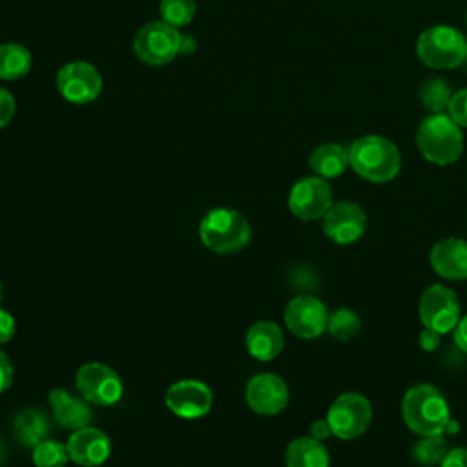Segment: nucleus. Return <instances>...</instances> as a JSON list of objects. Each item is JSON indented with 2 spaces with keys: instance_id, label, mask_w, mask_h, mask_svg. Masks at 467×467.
<instances>
[{
  "instance_id": "6",
  "label": "nucleus",
  "mask_w": 467,
  "mask_h": 467,
  "mask_svg": "<svg viewBox=\"0 0 467 467\" xmlns=\"http://www.w3.org/2000/svg\"><path fill=\"white\" fill-rule=\"evenodd\" d=\"M181 38L177 27L166 24L164 20H155L144 24L135 38H133V51L137 58L150 66H162L175 58L181 53Z\"/></svg>"
},
{
  "instance_id": "8",
  "label": "nucleus",
  "mask_w": 467,
  "mask_h": 467,
  "mask_svg": "<svg viewBox=\"0 0 467 467\" xmlns=\"http://www.w3.org/2000/svg\"><path fill=\"white\" fill-rule=\"evenodd\" d=\"M75 387L88 403L100 407L115 405L124 390L120 376L109 365L97 361L84 363L77 370Z\"/></svg>"
},
{
  "instance_id": "34",
  "label": "nucleus",
  "mask_w": 467,
  "mask_h": 467,
  "mask_svg": "<svg viewBox=\"0 0 467 467\" xmlns=\"http://www.w3.org/2000/svg\"><path fill=\"white\" fill-rule=\"evenodd\" d=\"M440 332H436V330H432V328H423L421 332H420V337H418V341H420V347L425 350V352H432L438 345H440Z\"/></svg>"
},
{
  "instance_id": "28",
  "label": "nucleus",
  "mask_w": 467,
  "mask_h": 467,
  "mask_svg": "<svg viewBox=\"0 0 467 467\" xmlns=\"http://www.w3.org/2000/svg\"><path fill=\"white\" fill-rule=\"evenodd\" d=\"M161 20L173 27L186 26L195 16V0H161Z\"/></svg>"
},
{
  "instance_id": "11",
  "label": "nucleus",
  "mask_w": 467,
  "mask_h": 467,
  "mask_svg": "<svg viewBox=\"0 0 467 467\" xmlns=\"http://www.w3.org/2000/svg\"><path fill=\"white\" fill-rule=\"evenodd\" d=\"M332 206V190L327 179L317 175L299 179L288 193V208L301 221L321 219Z\"/></svg>"
},
{
  "instance_id": "36",
  "label": "nucleus",
  "mask_w": 467,
  "mask_h": 467,
  "mask_svg": "<svg viewBox=\"0 0 467 467\" xmlns=\"http://www.w3.org/2000/svg\"><path fill=\"white\" fill-rule=\"evenodd\" d=\"M310 434H312V438H316V440H319V441H323L325 438H328V436L332 434L328 421H327V420H316V421H312V425H310Z\"/></svg>"
},
{
  "instance_id": "38",
  "label": "nucleus",
  "mask_w": 467,
  "mask_h": 467,
  "mask_svg": "<svg viewBox=\"0 0 467 467\" xmlns=\"http://www.w3.org/2000/svg\"><path fill=\"white\" fill-rule=\"evenodd\" d=\"M2 458H4V447H2V443H0V463H2Z\"/></svg>"
},
{
  "instance_id": "2",
  "label": "nucleus",
  "mask_w": 467,
  "mask_h": 467,
  "mask_svg": "<svg viewBox=\"0 0 467 467\" xmlns=\"http://www.w3.org/2000/svg\"><path fill=\"white\" fill-rule=\"evenodd\" d=\"M348 162L359 177L376 184L392 181L401 168L398 146L381 135L356 139L348 150Z\"/></svg>"
},
{
  "instance_id": "7",
  "label": "nucleus",
  "mask_w": 467,
  "mask_h": 467,
  "mask_svg": "<svg viewBox=\"0 0 467 467\" xmlns=\"http://www.w3.org/2000/svg\"><path fill=\"white\" fill-rule=\"evenodd\" d=\"M372 420L370 401L358 392H345L337 396L327 412V421L332 434L341 440H354L361 436Z\"/></svg>"
},
{
  "instance_id": "29",
  "label": "nucleus",
  "mask_w": 467,
  "mask_h": 467,
  "mask_svg": "<svg viewBox=\"0 0 467 467\" xmlns=\"http://www.w3.org/2000/svg\"><path fill=\"white\" fill-rule=\"evenodd\" d=\"M447 115L460 126L467 128V88H462L452 93L447 106Z\"/></svg>"
},
{
  "instance_id": "25",
  "label": "nucleus",
  "mask_w": 467,
  "mask_h": 467,
  "mask_svg": "<svg viewBox=\"0 0 467 467\" xmlns=\"http://www.w3.org/2000/svg\"><path fill=\"white\" fill-rule=\"evenodd\" d=\"M452 91L443 78H429L421 84L420 100L432 113H443L451 102Z\"/></svg>"
},
{
  "instance_id": "18",
  "label": "nucleus",
  "mask_w": 467,
  "mask_h": 467,
  "mask_svg": "<svg viewBox=\"0 0 467 467\" xmlns=\"http://www.w3.org/2000/svg\"><path fill=\"white\" fill-rule=\"evenodd\" d=\"M47 398L53 409V416L62 427L77 431L89 425L93 412L84 398H77L60 387L53 389Z\"/></svg>"
},
{
  "instance_id": "13",
  "label": "nucleus",
  "mask_w": 467,
  "mask_h": 467,
  "mask_svg": "<svg viewBox=\"0 0 467 467\" xmlns=\"http://www.w3.org/2000/svg\"><path fill=\"white\" fill-rule=\"evenodd\" d=\"M164 403L175 416L195 420L208 414L213 403V394L210 387L199 379H181L168 387Z\"/></svg>"
},
{
  "instance_id": "24",
  "label": "nucleus",
  "mask_w": 467,
  "mask_h": 467,
  "mask_svg": "<svg viewBox=\"0 0 467 467\" xmlns=\"http://www.w3.org/2000/svg\"><path fill=\"white\" fill-rule=\"evenodd\" d=\"M449 452L447 440L441 434L434 436H421L418 441L410 447V456L418 465L423 467H434L440 465L445 454Z\"/></svg>"
},
{
  "instance_id": "27",
  "label": "nucleus",
  "mask_w": 467,
  "mask_h": 467,
  "mask_svg": "<svg viewBox=\"0 0 467 467\" xmlns=\"http://www.w3.org/2000/svg\"><path fill=\"white\" fill-rule=\"evenodd\" d=\"M69 460L67 449L57 440H44L33 447L35 467H64Z\"/></svg>"
},
{
  "instance_id": "17",
  "label": "nucleus",
  "mask_w": 467,
  "mask_h": 467,
  "mask_svg": "<svg viewBox=\"0 0 467 467\" xmlns=\"http://www.w3.org/2000/svg\"><path fill=\"white\" fill-rule=\"evenodd\" d=\"M431 266L445 279H467V241L460 237L438 241L431 250Z\"/></svg>"
},
{
  "instance_id": "31",
  "label": "nucleus",
  "mask_w": 467,
  "mask_h": 467,
  "mask_svg": "<svg viewBox=\"0 0 467 467\" xmlns=\"http://www.w3.org/2000/svg\"><path fill=\"white\" fill-rule=\"evenodd\" d=\"M15 330H16L15 317L11 316V312L0 308V345L7 343L15 336Z\"/></svg>"
},
{
  "instance_id": "12",
  "label": "nucleus",
  "mask_w": 467,
  "mask_h": 467,
  "mask_svg": "<svg viewBox=\"0 0 467 467\" xmlns=\"http://www.w3.org/2000/svg\"><path fill=\"white\" fill-rule=\"evenodd\" d=\"M328 310L325 303L314 296H297L285 308L286 328L303 339H314L327 330Z\"/></svg>"
},
{
  "instance_id": "26",
  "label": "nucleus",
  "mask_w": 467,
  "mask_h": 467,
  "mask_svg": "<svg viewBox=\"0 0 467 467\" xmlns=\"http://www.w3.org/2000/svg\"><path fill=\"white\" fill-rule=\"evenodd\" d=\"M359 328H361V319L350 308H337L328 316L327 330L330 332L332 337L339 341L354 337L359 332Z\"/></svg>"
},
{
  "instance_id": "1",
  "label": "nucleus",
  "mask_w": 467,
  "mask_h": 467,
  "mask_svg": "<svg viewBox=\"0 0 467 467\" xmlns=\"http://www.w3.org/2000/svg\"><path fill=\"white\" fill-rule=\"evenodd\" d=\"M401 416L405 425L420 436L441 434L451 420V409L443 394L429 385L410 387L401 400Z\"/></svg>"
},
{
  "instance_id": "35",
  "label": "nucleus",
  "mask_w": 467,
  "mask_h": 467,
  "mask_svg": "<svg viewBox=\"0 0 467 467\" xmlns=\"http://www.w3.org/2000/svg\"><path fill=\"white\" fill-rule=\"evenodd\" d=\"M454 343L460 350L467 354V314L460 317V321L454 327Z\"/></svg>"
},
{
  "instance_id": "5",
  "label": "nucleus",
  "mask_w": 467,
  "mask_h": 467,
  "mask_svg": "<svg viewBox=\"0 0 467 467\" xmlns=\"http://www.w3.org/2000/svg\"><path fill=\"white\" fill-rule=\"evenodd\" d=\"M418 58L432 69H452L467 58V38L452 26H432L416 40Z\"/></svg>"
},
{
  "instance_id": "10",
  "label": "nucleus",
  "mask_w": 467,
  "mask_h": 467,
  "mask_svg": "<svg viewBox=\"0 0 467 467\" xmlns=\"http://www.w3.org/2000/svg\"><path fill=\"white\" fill-rule=\"evenodd\" d=\"M57 88L67 102L89 104L102 91V77L93 64L73 60L58 69Z\"/></svg>"
},
{
  "instance_id": "23",
  "label": "nucleus",
  "mask_w": 467,
  "mask_h": 467,
  "mask_svg": "<svg viewBox=\"0 0 467 467\" xmlns=\"http://www.w3.org/2000/svg\"><path fill=\"white\" fill-rule=\"evenodd\" d=\"M31 53L16 42L0 44V78L16 80L29 73Z\"/></svg>"
},
{
  "instance_id": "21",
  "label": "nucleus",
  "mask_w": 467,
  "mask_h": 467,
  "mask_svg": "<svg viewBox=\"0 0 467 467\" xmlns=\"http://www.w3.org/2000/svg\"><path fill=\"white\" fill-rule=\"evenodd\" d=\"M328 460L327 447L312 436L292 440L285 452L286 467H328Z\"/></svg>"
},
{
  "instance_id": "22",
  "label": "nucleus",
  "mask_w": 467,
  "mask_h": 467,
  "mask_svg": "<svg viewBox=\"0 0 467 467\" xmlns=\"http://www.w3.org/2000/svg\"><path fill=\"white\" fill-rule=\"evenodd\" d=\"M15 438L24 447H35L47 436V420L40 410L35 409H24L16 414L13 421Z\"/></svg>"
},
{
  "instance_id": "15",
  "label": "nucleus",
  "mask_w": 467,
  "mask_h": 467,
  "mask_svg": "<svg viewBox=\"0 0 467 467\" xmlns=\"http://www.w3.org/2000/svg\"><path fill=\"white\" fill-rule=\"evenodd\" d=\"M248 407L261 416H274L288 403V387L283 378L272 372L254 376L244 390Z\"/></svg>"
},
{
  "instance_id": "3",
  "label": "nucleus",
  "mask_w": 467,
  "mask_h": 467,
  "mask_svg": "<svg viewBox=\"0 0 467 467\" xmlns=\"http://www.w3.org/2000/svg\"><path fill=\"white\" fill-rule=\"evenodd\" d=\"M416 146L425 161L447 166L462 155L463 133L447 113H431L418 126Z\"/></svg>"
},
{
  "instance_id": "19",
  "label": "nucleus",
  "mask_w": 467,
  "mask_h": 467,
  "mask_svg": "<svg viewBox=\"0 0 467 467\" xmlns=\"http://www.w3.org/2000/svg\"><path fill=\"white\" fill-rule=\"evenodd\" d=\"M285 336L274 321H255L246 332V348L259 361H272L281 354Z\"/></svg>"
},
{
  "instance_id": "32",
  "label": "nucleus",
  "mask_w": 467,
  "mask_h": 467,
  "mask_svg": "<svg viewBox=\"0 0 467 467\" xmlns=\"http://www.w3.org/2000/svg\"><path fill=\"white\" fill-rule=\"evenodd\" d=\"M440 467H467V449L465 447L449 449Z\"/></svg>"
},
{
  "instance_id": "4",
  "label": "nucleus",
  "mask_w": 467,
  "mask_h": 467,
  "mask_svg": "<svg viewBox=\"0 0 467 467\" xmlns=\"http://www.w3.org/2000/svg\"><path fill=\"white\" fill-rule=\"evenodd\" d=\"M199 237L215 254H234L250 243L252 228L237 210L213 208L201 219Z\"/></svg>"
},
{
  "instance_id": "39",
  "label": "nucleus",
  "mask_w": 467,
  "mask_h": 467,
  "mask_svg": "<svg viewBox=\"0 0 467 467\" xmlns=\"http://www.w3.org/2000/svg\"><path fill=\"white\" fill-rule=\"evenodd\" d=\"M0 299H2V285H0Z\"/></svg>"
},
{
  "instance_id": "40",
  "label": "nucleus",
  "mask_w": 467,
  "mask_h": 467,
  "mask_svg": "<svg viewBox=\"0 0 467 467\" xmlns=\"http://www.w3.org/2000/svg\"><path fill=\"white\" fill-rule=\"evenodd\" d=\"M465 22H467V16H465Z\"/></svg>"
},
{
  "instance_id": "33",
  "label": "nucleus",
  "mask_w": 467,
  "mask_h": 467,
  "mask_svg": "<svg viewBox=\"0 0 467 467\" xmlns=\"http://www.w3.org/2000/svg\"><path fill=\"white\" fill-rule=\"evenodd\" d=\"M13 381V365L7 354L0 348V394L11 387Z\"/></svg>"
},
{
  "instance_id": "30",
  "label": "nucleus",
  "mask_w": 467,
  "mask_h": 467,
  "mask_svg": "<svg viewBox=\"0 0 467 467\" xmlns=\"http://www.w3.org/2000/svg\"><path fill=\"white\" fill-rule=\"evenodd\" d=\"M15 111H16L15 97L5 88L0 86V128L11 122V119L15 117Z\"/></svg>"
},
{
  "instance_id": "37",
  "label": "nucleus",
  "mask_w": 467,
  "mask_h": 467,
  "mask_svg": "<svg viewBox=\"0 0 467 467\" xmlns=\"http://www.w3.org/2000/svg\"><path fill=\"white\" fill-rule=\"evenodd\" d=\"M195 47H197V42L192 36L182 35V38H181V53H192Z\"/></svg>"
},
{
  "instance_id": "16",
  "label": "nucleus",
  "mask_w": 467,
  "mask_h": 467,
  "mask_svg": "<svg viewBox=\"0 0 467 467\" xmlns=\"http://www.w3.org/2000/svg\"><path fill=\"white\" fill-rule=\"evenodd\" d=\"M66 449L69 460L75 462L77 465L99 467L109 458L111 441L102 431L88 425L71 432Z\"/></svg>"
},
{
  "instance_id": "9",
  "label": "nucleus",
  "mask_w": 467,
  "mask_h": 467,
  "mask_svg": "<svg viewBox=\"0 0 467 467\" xmlns=\"http://www.w3.org/2000/svg\"><path fill=\"white\" fill-rule=\"evenodd\" d=\"M418 314L423 327L440 334L454 330L460 321V301L456 292L443 285H431L423 290L418 305Z\"/></svg>"
},
{
  "instance_id": "14",
  "label": "nucleus",
  "mask_w": 467,
  "mask_h": 467,
  "mask_svg": "<svg viewBox=\"0 0 467 467\" xmlns=\"http://www.w3.org/2000/svg\"><path fill=\"white\" fill-rule=\"evenodd\" d=\"M367 228V215L363 208L352 201L332 202L323 215V232L336 244L356 243Z\"/></svg>"
},
{
  "instance_id": "20",
  "label": "nucleus",
  "mask_w": 467,
  "mask_h": 467,
  "mask_svg": "<svg viewBox=\"0 0 467 467\" xmlns=\"http://www.w3.org/2000/svg\"><path fill=\"white\" fill-rule=\"evenodd\" d=\"M308 166L321 179L339 177L350 166V162H348V150H345L343 146L334 144V142L319 144L310 153Z\"/></svg>"
}]
</instances>
